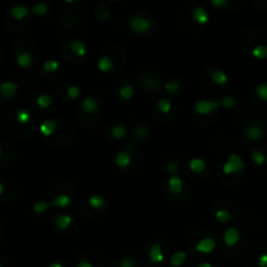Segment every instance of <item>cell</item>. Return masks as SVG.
<instances>
[{"mask_svg": "<svg viewBox=\"0 0 267 267\" xmlns=\"http://www.w3.org/2000/svg\"><path fill=\"white\" fill-rule=\"evenodd\" d=\"M154 26H155L154 20L149 15H144L141 12L135 13L129 18V28L132 29V32L137 35H141V37L152 32Z\"/></svg>", "mask_w": 267, "mask_h": 267, "instance_id": "1", "label": "cell"}, {"mask_svg": "<svg viewBox=\"0 0 267 267\" xmlns=\"http://www.w3.org/2000/svg\"><path fill=\"white\" fill-rule=\"evenodd\" d=\"M245 168V162L242 161V158L236 152L230 154L227 158V161L224 162V164L221 166V173L226 176H232L237 175V173H241Z\"/></svg>", "mask_w": 267, "mask_h": 267, "instance_id": "2", "label": "cell"}, {"mask_svg": "<svg viewBox=\"0 0 267 267\" xmlns=\"http://www.w3.org/2000/svg\"><path fill=\"white\" fill-rule=\"evenodd\" d=\"M64 51L71 52L72 55V61L73 63H80L81 60L85 59V56L87 55V46L86 43L81 39H71L68 40L63 47Z\"/></svg>", "mask_w": 267, "mask_h": 267, "instance_id": "3", "label": "cell"}, {"mask_svg": "<svg viewBox=\"0 0 267 267\" xmlns=\"http://www.w3.org/2000/svg\"><path fill=\"white\" fill-rule=\"evenodd\" d=\"M220 102L213 99H199L194 103V112L199 116H209L220 108Z\"/></svg>", "mask_w": 267, "mask_h": 267, "instance_id": "4", "label": "cell"}, {"mask_svg": "<svg viewBox=\"0 0 267 267\" xmlns=\"http://www.w3.org/2000/svg\"><path fill=\"white\" fill-rule=\"evenodd\" d=\"M242 135L249 141H259L267 137V129L259 124H249L244 128Z\"/></svg>", "mask_w": 267, "mask_h": 267, "instance_id": "5", "label": "cell"}, {"mask_svg": "<svg viewBox=\"0 0 267 267\" xmlns=\"http://www.w3.org/2000/svg\"><path fill=\"white\" fill-rule=\"evenodd\" d=\"M114 163L118 167L119 170H126L129 168L133 163V154H132V147H126V149L120 150L119 152H116L115 157H114Z\"/></svg>", "mask_w": 267, "mask_h": 267, "instance_id": "6", "label": "cell"}, {"mask_svg": "<svg viewBox=\"0 0 267 267\" xmlns=\"http://www.w3.org/2000/svg\"><path fill=\"white\" fill-rule=\"evenodd\" d=\"M80 109L86 116L97 115L101 111V103H99V101L95 97L87 95V97L82 98V101L80 103Z\"/></svg>", "mask_w": 267, "mask_h": 267, "instance_id": "7", "label": "cell"}, {"mask_svg": "<svg viewBox=\"0 0 267 267\" xmlns=\"http://www.w3.org/2000/svg\"><path fill=\"white\" fill-rule=\"evenodd\" d=\"M107 136L115 141H121L124 138L128 136V128L124 123H120V121H114L108 125L107 128Z\"/></svg>", "mask_w": 267, "mask_h": 267, "instance_id": "8", "label": "cell"}, {"mask_svg": "<svg viewBox=\"0 0 267 267\" xmlns=\"http://www.w3.org/2000/svg\"><path fill=\"white\" fill-rule=\"evenodd\" d=\"M167 192L170 193L171 195L173 197H179L184 193L185 190V184H184V180L177 175H172L168 177L167 180Z\"/></svg>", "mask_w": 267, "mask_h": 267, "instance_id": "9", "label": "cell"}, {"mask_svg": "<svg viewBox=\"0 0 267 267\" xmlns=\"http://www.w3.org/2000/svg\"><path fill=\"white\" fill-rule=\"evenodd\" d=\"M85 205L87 206V209L97 211V213H102V211L107 210V201L102 194H92L86 198Z\"/></svg>", "mask_w": 267, "mask_h": 267, "instance_id": "10", "label": "cell"}, {"mask_svg": "<svg viewBox=\"0 0 267 267\" xmlns=\"http://www.w3.org/2000/svg\"><path fill=\"white\" fill-rule=\"evenodd\" d=\"M140 83L142 89L146 90L147 93H154L162 86V80L159 76H147L144 73L140 78Z\"/></svg>", "mask_w": 267, "mask_h": 267, "instance_id": "11", "label": "cell"}, {"mask_svg": "<svg viewBox=\"0 0 267 267\" xmlns=\"http://www.w3.org/2000/svg\"><path fill=\"white\" fill-rule=\"evenodd\" d=\"M190 17H192V21L195 24V25L204 26L209 24L210 13L205 7L197 6L192 9V12H190Z\"/></svg>", "mask_w": 267, "mask_h": 267, "instance_id": "12", "label": "cell"}, {"mask_svg": "<svg viewBox=\"0 0 267 267\" xmlns=\"http://www.w3.org/2000/svg\"><path fill=\"white\" fill-rule=\"evenodd\" d=\"M147 259H149L151 263H162L166 259L163 252V245L161 242H154L151 247L147 250Z\"/></svg>", "mask_w": 267, "mask_h": 267, "instance_id": "13", "label": "cell"}, {"mask_svg": "<svg viewBox=\"0 0 267 267\" xmlns=\"http://www.w3.org/2000/svg\"><path fill=\"white\" fill-rule=\"evenodd\" d=\"M216 245L218 244H216L215 238L207 236V237L201 238V240L194 245L193 249H194L195 252L201 253V254H210V253H213L214 250L216 249Z\"/></svg>", "mask_w": 267, "mask_h": 267, "instance_id": "14", "label": "cell"}, {"mask_svg": "<svg viewBox=\"0 0 267 267\" xmlns=\"http://www.w3.org/2000/svg\"><path fill=\"white\" fill-rule=\"evenodd\" d=\"M241 240V233L236 227H230L223 232V242L227 248H235Z\"/></svg>", "mask_w": 267, "mask_h": 267, "instance_id": "15", "label": "cell"}, {"mask_svg": "<svg viewBox=\"0 0 267 267\" xmlns=\"http://www.w3.org/2000/svg\"><path fill=\"white\" fill-rule=\"evenodd\" d=\"M115 60L107 54H102L97 61V68L104 75H109V73L115 72Z\"/></svg>", "mask_w": 267, "mask_h": 267, "instance_id": "16", "label": "cell"}, {"mask_svg": "<svg viewBox=\"0 0 267 267\" xmlns=\"http://www.w3.org/2000/svg\"><path fill=\"white\" fill-rule=\"evenodd\" d=\"M73 223V216L69 215V214H59V215L55 216L54 219V228L58 232H64V231H68L71 228Z\"/></svg>", "mask_w": 267, "mask_h": 267, "instance_id": "17", "label": "cell"}, {"mask_svg": "<svg viewBox=\"0 0 267 267\" xmlns=\"http://www.w3.org/2000/svg\"><path fill=\"white\" fill-rule=\"evenodd\" d=\"M20 85L15 81H3L0 82V95L6 99H11L17 94Z\"/></svg>", "mask_w": 267, "mask_h": 267, "instance_id": "18", "label": "cell"}, {"mask_svg": "<svg viewBox=\"0 0 267 267\" xmlns=\"http://www.w3.org/2000/svg\"><path fill=\"white\" fill-rule=\"evenodd\" d=\"M58 126L59 124L56 120H54V119H46V120L40 123L39 132L44 138L52 137L55 135V132L58 130Z\"/></svg>", "mask_w": 267, "mask_h": 267, "instance_id": "19", "label": "cell"}, {"mask_svg": "<svg viewBox=\"0 0 267 267\" xmlns=\"http://www.w3.org/2000/svg\"><path fill=\"white\" fill-rule=\"evenodd\" d=\"M16 64L23 69H28L34 64V56L29 51H20L16 54Z\"/></svg>", "mask_w": 267, "mask_h": 267, "instance_id": "20", "label": "cell"}, {"mask_svg": "<svg viewBox=\"0 0 267 267\" xmlns=\"http://www.w3.org/2000/svg\"><path fill=\"white\" fill-rule=\"evenodd\" d=\"M9 13H11V16L15 18V20L23 21L29 17L30 13H32V8H29V7H26V6H23V4H16V6L12 7L11 11H9Z\"/></svg>", "mask_w": 267, "mask_h": 267, "instance_id": "21", "label": "cell"}, {"mask_svg": "<svg viewBox=\"0 0 267 267\" xmlns=\"http://www.w3.org/2000/svg\"><path fill=\"white\" fill-rule=\"evenodd\" d=\"M188 170L194 175H201L207 170V162L205 159L195 157V158H192L188 162Z\"/></svg>", "mask_w": 267, "mask_h": 267, "instance_id": "22", "label": "cell"}, {"mask_svg": "<svg viewBox=\"0 0 267 267\" xmlns=\"http://www.w3.org/2000/svg\"><path fill=\"white\" fill-rule=\"evenodd\" d=\"M155 107H157V111H158L159 114H162L163 116L172 115L173 114V103L166 97L159 98L155 103Z\"/></svg>", "mask_w": 267, "mask_h": 267, "instance_id": "23", "label": "cell"}, {"mask_svg": "<svg viewBox=\"0 0 267 267\" xmlns=\"http://www.w3.org/2000/svg\"><path fill=\"white\" fill-rule=\"evenodd\" d=\"M72 204L73 198L69 194H58L51 201V206L55 209H68Z\"/></svg>", "mask_w": 267, "mask_h": 267, "instance_id": "24", "label": "cell"}, {"mask_svg": "<svg viewBox=\"0 0 267 267\" xmlns=\"http://www.w3.org/2000/svg\"><path fill=\"white\" fill-rule=\"evenodd\" d=\"M228 75L224 72L223 69H214V72L211 73V81L215 83L216 86H224L228 82Z\"/></svg>", "mask_w": 267, "mask_h": 267, "instance_id": "25", "label": "cell"}, {"mask_svg": "<svg viewBox=\"0 0 267 267\" xmlns=\"http://www.w3.org/2000/svg\"><path fill=\"white\" fill-rule=\"evenodd\" d=\"M15 119L16 121H17V124H20V125H28L29 123H32L33 118L29 109L20 108L15 112Z\"/></svg>", "mask_w": 267, "mask_h": 267, "instance_id": "26", "label": "cell"}, {"mask_svg": "<svg viewBox=\"0 0 267 267\" xmlns=\"http://www.w3.org/2000/svg\"><path fill=\"white\" fill-rule=\"evenodd\" d=\"M250 159H252L253 163L256 164V166H258V167L264 166V164L267 163L266 154H264V152L262 151L261 149H258V147H256V149L252 150V154H250Z\"/></svg>", "mask_w": 267, "mask_h": 267, "instance_id": "27", "label": "cell"}, {"mask_svg": "<svg viewBox=\"0 0 267 267\" xmlns=\"http://www.w3.org/2000/svg\"><path fill=\"white\" fill-rule=\"evenodd\" d=\"M214 216H215L216 221L221 224H227L232 220V215L228 209H215L214 210Z\"/></svg>", "mask_w": 267, "mask_h": 267, "instance_id": "28", "label": "cell"}, {"mask_svg": "<svg viewBox=\"0 0 267 267\" xmlns=\"http://www.w3.org/2000/svg\"><path fill=\"white\" fill-rule=\"evenodd\" d=\"M118 95L123 101H130V99L135 97V87H133V85H130V83H124L123 86L119 89Z\"/></svg>", "mask_w": 267, "mask_h": 267, "instance_id": "29", "label": "cell"}, {"mask_svg": "<svg viewBox=\"0 0 267 267\" xmlns=\"http://www.w3.org/2000/svg\"><path fill=\"white\" fill-rule=\"evenodd\" d=\"M250 55H252L254 59H258V60H263L267 58V44L264 43H258L250 50Z\"/></svg>", "mask_w": 267, "mask_h": 267, "instance_id": "30", "label": "cell"}, {"mask_svg": "<svg viewBox=\"0 0 267 267\" xmlns=\"http://www.w3.org/2000/svg\"><path fill=\"white\" fill-rule=\"evenodd\" d=\"M94 15H95V18L99 17V15H102L98 23H104L109 16V7L107 6V3H99L97 6V8H95Z\"/></svg>", "mask_w": 267, "mask_h": 267, "instance_id": "31", "label": "cell"}, {"mask_svg": "<svg viewBox=\"0 0 267 267\" xmlns=\"http://www.w3.org/2000/svg\"><path fill=\"white\" fill-rule=\"evenodd\" d=\"M35 103L39 107L40 109H46L49 107H51L52 104V97L49 93H43V94H39L35 99Z\"/></svg>", "mask_w": 267, "mask_h": 267, "instance_id": "32", "label": "cell"}, {"mask_svg": "<svg viewBox=\"0 0 267 267\" xmlns=\"http://www.w3.org/2000/svg\"><path fill=\"white\" fill-rule=\"evenodd\" d=\"M254 97L258 98L259 101L267 103V82H261L258 83L256 87H254V92H253Z\"/></svg>", "mask_w": 267, "mask_h": 267, "instance_id": "33", "label": "cell"}, {"mask_svg": "<svg viewBox=\"0 0 267 267\" xmlns=\"http://www.w3.org/2000/svg\"><path fill=\"white\" fill-rule=\"evenodd\" d=\"M188 258V253L185 250H180V252L175 253L170 259V263L172 267H180L181 264L184 263Z\"/></svg>", "mask_w": 267, "mask_h": 267, "instance_id": "34", "label": "cell"}, {"mask_svg": "<svg viewBox=\"0 0 267 267\" xmlns=\"http://www.w3.org/2000/svg\"><path fill=\"white\" fill-rule=\"evenodd\" d=\"M42 69H43L46 73H55L60 71V63L55 59H49V60L43 61L42 64Z\"/></svg>", "mask_w": 267, "mask_h": 267, "instance_id": "35", "label": "cell"}, {"mask_svg": "<svg viewBox=\"0 0 267 267\" xmlns=\"http://www.w3.org/2000/svg\"><path fill=\"white\" fill-rule=\"evenodd\" d=\"M180 86L181 83L179 82L176 78L167 81V82L164 83V89H166V92L171 95H177L179 93H180Z\"/></svg>", "mask_w": 267, "mask_h": 267, "instance_id": "36", "label": "cell"}, {"mask_svg": "<svg viewBox=\"0 0 267 267\" xmlns=\"http://www.w3.org/2000/svg\"><path fill=\"white\" fill-rule=\"evenodd\" d=\"M50 207H52L51 201H37L32 206V211L34 214H43L46 213Z\"/></svg>", "mask_w": 267, "mask_h": 267, "instance_id": "37", "label": "cell"}, {"mask_svg": "<svg viewBox=\"0 0 267 267\" xmlns=\"http://www.w3.org/2000/svg\"><path fill=\"white\" fill-rule=\"evenodd\" d=\"M149 136V129H147L146 124H140L137 125L135 130V140L136 141H144L145 138H147Z\"/></svg>", "mask_w": 267, "mask_h": 267, "instance_id": "38", "label": "cell"}, {"mask_svg": "<svg viewBox=\"0 0 267 267\" xmlns=\"http://www.w3.org/2000/svg\"><path fill=\"white\" fill-rule=\"evenodd\" d=\"M50 12V4L47 3H38L32 7V13L37 16H44Z\"/></svg>", "mask_w": 267, "mask_h": 267, "instance_id": "39", "label": "cell"}, {"mask_svg": "<svg viewBox=\"0 0 267 267\" xmlns=\"http://www.w3.org/2000/svg\"><path fill=\"white\" fill-rule=\"evenodd\" d=\"M65 95L69 101H75V99L81 97V89L77 85H69V86L66 87Z\"/></svg>", "mask_w": 267, "mask_h": 267, "instance_id": "40", "label": "cell"}, {"mask_svg": "<svg viewBox=\"0 0 267 267\" xmlns=\"http://www.w3.org/2000/svg\"><path fill=\"white\" fill-rule=\"evenodd\" d=\"M219 102H220V106L223 107V108H227V109L233 108V107H235L236 104H237V102H236V99L232 97V95H227V97H223Z\"/></svg>", "mask_w": 267, "mask_h": 267, "instance_id": "41", "label": "cell"}, {"mask_svg": "<svg viewBox=\"0 0 267 267\" xmlns=\"http://www.w3.org/2000/svg\"><path fill=\"white\" fill-rule=\"evenodd\" d=\"M118 267H137V262L132 257H121L118 261Z\"/></svg>", "mask_w": 267, "mask_h": 267, "instance_id": "42", "label": "cell"}, {"mask_svg": "<svg viewBox=\"0 0 267 267\" xmlns=\"http://www.w3.org/2000/svg\"><path fill=\"white\" fill-rule=\"evenodd\" d=\"M179 166H180V163H179L177 161H170L167 162L166 164V171L168 173H170L171 176L172 175H176V172L179 171Z\"/></svg>", "mask_w": 267, "mask_h": 267, "instance_id": "43", "label": "cell"}, {"mask_svg": "<svg viewBox=\"0 0 267 267\" xmlns=\"http://www.w3.org/2000/svg\"><path fill=\"white\" fill-rule=\"evenodd\" d=\"M210 4H211L214 8L223 11V9H226V7L230 6V2H228V0H211Z\"/></svg>", "mask_w": 267, "mask_h": 267, "instance_id": "44", "label": "cell"}, {"mask_svg": "<svg viewBox=\"0 0 267 267\" xmlns=\"http://www.w3.org/2000/svg\"><path fill=\"white\" fill-rule=\"evenodd\" d=\"M258 267H267V252H262L257 259Z\"/></svg>", "mask_w": 267, "mask_h": 267, "instance_id": "45", "label": "cell"}, {"mask_svg": "<svg viewBox=\"0 0 267 267\" xmlns=\"http://www.w3.org/2000/svg\"><path fill=\"white\" fill-rule=\"evenodd\" d=\"M77 267H94V264L87 261V259H78Z\"/></svg>", "mask_w": 267, "mask_h": 267, "instance_id": "46", "label": "cell"}, {"mask_svg": "<svg viewBox=\"0 0 267 267\" xmlns=\"http://www.w3.org/2000/svg\"><path fill=\"white\" fill-rule=\"evenodd\" d=\"M47 267H64V264H63V262L55 261V262H51V263H50Z\"/></svg>", "mask_w": 267, "mask_h": 267, "instance_id": "47", "label": "cell"}, {"mask_svg": "<svg viewBox=\"0 0 267 267\" xmlns=\"http://www.w3.org/2000/svg\"><path fill=\"white\" fill-rule=\"evenodd\" d=\"M197 267H214V266L211 263H210V262L205 261V262H201V263L197 264Z\"/></svg>", "mask_w": 267, "mask_h": 267, "instance_id": "48", "label": "cell"}, {"mask_svg": "<svg viewBox=\"0 0 267 267\" xmlns=\"http://www.w3.org/2000/svg\"><path fill=\"white\" fill-rule=\"evenodd\" d=\"M3 193H4V185H3V183L0 181V197L3 195Z\"/></svg>", "mask_w": 267, "mask_h": 267, "instance_id": "49", "label": "cell"}, {"mask_svg": "<svg viewBox=\"0 0 267 267\" xmlns=\"http://www.w3.org/2000/svg\"><path fill=\"white\" fill-rule=\"evenodd\" d=\"M2 155H3V147L0 146V158H2Z\"/></svg>", "mask_w": 267, "mask_h": 267, "instance_id": "50", "label": "cell"}, {"mask_svg": "<svg viewBox=\"0 0 267 267\" xmlns=\"http://www.w3.org/2000/svg\"><path fill=\"white\" fill-rule=\"evenodd\" d=\"M0 267H4V264H3V262H0Z\"/></svg>", "mask_w": 267, "mask_h": 267, "instance_id": "51", "label": "cell"}, {"mask_svg": "<svg viewBox=\"0 0 267 267\" xmlns=\"http://www.w3.org/2000/svg\"><path fill=\"white\" fill-rule=\"evenodd\" d=\"M0 231H2V223H0Z\"/></svg>", "mask_w": 267, "mask_h": 267, "instance_id": "52", "label": "cell"}]
</instances>
